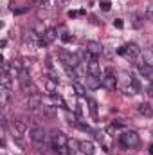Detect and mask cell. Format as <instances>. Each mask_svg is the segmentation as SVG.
<instances>
[{"instance_id":"obj_2","label":"cell","mask_w":153,"mask_h":155,"mask_svg":"<svg viewBox=\"0 0 153 155\" xmlns=\"http://www.w3.org/2000/svg\"><path fill=\"white\" fill-rule=\"evenodd\" d=\"M139 143H141V139H139V135L135 132H124L121 135V144L124 148H137Z\"/></svg>"},{"instance_id":"obj_18","label":"cell","mask_w":153,"mask_h":155,"mask_svg":"<svg viewBox=\"0 0 153 155\" xmlns=\"http://www.w3.org/2000/svg\"><path fill=\"white\" fill-rule=\"evenodd\" d=\"M2 87L4 88H9L11 90V85H13V76L11 74H7V72H2Z\"/></svg>"},{"instance_id":"obj_1","label":"cell","mask_w":153,"mask_h":155,"mask_svg":"<svg viewBox=\"0 0 153 155\" xmlns=\"http://www.w3.org/2000/svg\"><path fill=\"white\" fill-rule=\"evenodd\" d=\"M117 52H119V54H122L126 60H135V58L141 54V49H139V45H137V43H128V45H124V47L117 49Z\"/></svg>"},{"instance_id":"obj_7","label":"cell","mask_w":153,"mask_h":155,"mask_svg":"<svg viewBox=\"0 0 153 155\" xmlns=\"http://www.w3.org/2000/svg\"><path fill=\"white\" fill-rule=\"evenodd\" d=\"M41 105H43V103H41V96H40V94H31V96L25 97V107H27L29 110H36Z\"/></svg>"},{"instance_id":"obj_10","label":"cell","mask_w":153,"mask_h":155,"mask_svg":"<svg viewBox=\"0 0 153 155\" xmlns=\"http://www.w3.org/2000/svg\"><path fill=\"white\" fill-rule=\"evenodd\" d=\"M85 83H86V87L92 88V90H96V88H99V87L103 85V83H101V78L92 76V74H88V76L85 78Z\"/></svg>"},{"instance_id":"obj_8","label":"cell","mask_w":153,"mask_h":155,"mask_svg":"<svg viewBox=\"0 0 153 155\" xmlns=\"http://www.w3.org/2000/svg\"><path fill=\"white\" fill-rule=\"evenodd\" d=\"M56 38H58V31H56V29H47V31H45V35H43V36H40L38 43H40V45H49V43H52Z\"/></svg>"},{"instance_id":"obj_17","label":"cell","mask_w":153,"mask_h":155,"mask_svg":"<svg viewBox=\"0 0 153 155\" xmlns=\"http://www.w3.org/2000/svg\"><path fill=\"white\" fill-rule=\"evenodd\" d=\"M79 152V143L77 141H69V144H67V155H76Z\"/></svg>"},{"instance_id":"obj_11","label":"cell","mask_w":153,"mask_h":155,"mask_svg":"<svg viewBox=\"0 0 153 155\" xmlns=\"http://www.w3.org/2000/svg\"><path fill=\"white\" fill-rule=\"evenodd\" d=\"M79 152L83 155H94V143L92 141H81L79 143Z\"/></svg>"},{"instance_id":"obj_9","label":"cell","mask_w":153,"mask_h":155,"mask_svg":"<svg viewBox=\"0 0 153 155\" xmlns=\"http://www.w3.org/2000/svg\"><path fill=\"white\" fill-rule=\"evenodd\" d=\"M86 71H88V74H92V76L101 78V65H99V61H97L96 58L86 63Z\"/></svg>"},{"instance_id":"obj_19","label":"cell","mask_w":153,"mask_h":155,"mask_svg":"<svg viewBox=\"0 0 153 155\" xmlns=\"http://www.w3.org/2000/svg\"><path fill=\"white\" fill-rule=\"evenodd\" d=\"M142 63L153 67V51H144L142 52Z\"/></svg>"},{"instance_id":"obj_22","label":"cell","mask_w":153,"mask_h":155,"mask_svg":"<svg viewBox=\"0 0 153 155\" xmlns=\"http://www.w3.org/2000/svg\"><path fill=\"white\" fill-rule=\"evenodd\" d=\"M50 97H52V101H54V105H58V107H65V99L60 96V94H50Z\"/></svg>"},{"instance_id":"obj_20","label":"cell","mask_w":153,"mask_h":155,"mask_svg":"<svg viewBox=\"0 0 153 155\" xmlns=\"http://www.w3.org/2000/svg\"><path fill=\"white\" fill-rule=\"evenodd\" d=\"M45 88H47L49 94H54V92H56V81H54L52 78H49V79L45 81Z\"/></svg>"},{"instance_id":"obj_25","label":"cell","mask_w":153,"mask_h":155,"mask_svg":"<svg viewBox=\"0 0 153 155\" xmlns=\"http://www.w3.org/2000/svg\"><path fill=\"white\" fill-rule=\"evenodd\" d=\"M88 105H90V112L96 116V112H97V103H96L94 99H88Z\"/></svg>"},{"instance_id":"obj_14","label":"cell","mask_w":153,"mask_h":155,"mask_svg":"<svg viewBox=\"0 0 153 155\" xmlns=\"http://www.w3.org/2000/svg\"><path fill=\"white\" fill-rule=\"evenodd\" d=\"M139 114L144 117H151L153 116V108L150 103H142V105H139Z\"/></svg>"},{"instance_id":"obj_4","label":"cell","mask_w":153,"mask_h":155,"mask_svg":"<svg viewBox=\"0 0 153 155\" xmlns=\"http://www.w3.org/2000/svg\"><path fill=\"white\" fill-rule=\"evenodd\" d=\"M29 135H31V141H33V144H34L36 148H41V146H43V143H45V132H43V128L34 126V128L29 132Z\"/></svg>"},{"instance_id":"obj_29","label":"cell","mask_w":153,"mask_h":155,"mask_svg":"<svg viewBox=\"0 0 153 155\" xmlns=\"http://www.w3.org/2000/svg\"><path fill=\"white\" fill-rule=\"evenodd\" d=\"M148 94L153 96V81H150V87H148Z\"/></svg>"},{"instance_id":"obj_23","label":"cell","mask_w":153,"mask_h":155,"mask_svg":"<svg viewBox=\"0 0 153 155\" xmlns=\"http://www.w3.org/2000/svg\"><path fill=\"white\" fill-rule=\"evenodd\" d=\"M72 87H74V90H76L77 96H85V87H83V85H79L77 81H74V83H72Z\"/></svg>"},{"instance_id":"obj_21","label":"cell","mask_w":153,"mask_h":155,"mask_svg":"<svg viewBox=\"0 0 153 155\" xmlns=\"http://www.w3.org/2000/svg\"><path fill=\"white\" fill-rule=\"evenodd\" d=\"M9 92H11L9 88H4V87H2V90H0V96H2V101H0V103H2V107H5V105H7V99H9Z\"/></svg>"},{"instance_id":"obj_12","label":"cell","mask_w":153,"mask_h":155,"mask_svg":"<svg viewBox=\"0 0 153 155\" xmlns=\"http://www.w3.org/2000/svg\"><path fill=\"white\" fill-rule=\"evenodd\" d=\"M139 72H141L142 76L146 78V79L153 81V67H151V65H146V63H139Z\"/></svg>"},{"instance_id":"obj_31","label":"cell","mask_w":153,"mask_h":155,"mask_svg":"<svg viewBox=\"0 0 153 155\" xmlns=\"http://www.w3.org/2000/svg\"><path fill=\"white\" fill-rule=\"evenodd\" d=\"M56 4H58V5H65V4H67V0H56Z\"/></svg>"},{"instance_id":"obj_16","label":"cell","mask_w":153,"mask_h":155,"mask_svg":"<svg viewBox=\"0 0 153 155\" xmlns=\"http://www.w3.org/2000/svg\"><path fill=\"white\" fill-rule=\"evenodd\" d=\"M40 110H41V114H43L45 117H54L56 116V110H54L52 105H41Z\"/></svg>"},{"instance_id":"obj_30","label":"cell","mask_w":153,"mask_h":155,"mask_svg":"<svg viewBox=\"0 0 153 155\" xmlns=\"http://www.w3.org/2000/svg\"><path fill=\"white\" fill-rule=\"evenodd\" d=\"M77 15H79L77 11H69V16H70V18H74V16H77Z\"/></svg>"},{"instance_id":"obj_6","label":"cell","mask_w":153,"mask_h":155,"mask_svg":"<svg viewBox=\"0 0 153 155\" xmlns=\"http://www.w3.org/2000/svg\"><path fill=\"white\" fill-rule=\"evenodd\" d=\"M36 36H38V35H36L34 31H25V33H24V36H22L24 45H25V47H29L31 51H34V49H36V45H38Z\"/></svg>"},{"instance_id":"obj_28","label":"cell","mask_w":153,"mask_h":155,"mask_svg":"<svg viewBox=\"0 0 153 155\" xmlns=\"http://www.w3.org/2000/svg\"><path fill=\"white\" fill-rule=\"evenodd\" d=\"M29 4H31V5H41L43 2H41V0H29Z\"/></svg>"},{"instance_id":"obj_27","label":"cell","mask_w":153,"mask_h":155,"mask_svg":"<svg viewBox=\"0 0 153 155\" xmlns=\"http://www.w3.org/2000/svg\"><path fill=\"white\" fill-rule=\"evenodd\" d=\"M114 25L117 27V29H122V25H124V24H122V20H121V18H117V20H114Z\"/></svg>"},{"instance_id":"obj_32","label":"cell","mask_w":153,"mask_h":155,"mask_svg":"<svg viewBox=\"0 0 153 155\" xmlns=\"http://www.w3.org/2000/svg\"><path fill=\"white\" fill-rule=\"evenodd\" d=\"M150 153H151V155H153V146H150Z\"/></svg>"},{"instance_id":"obj_15","label":"cell","mask_w":153,"mask_h":155,"mask_svg":"<svg viewBox=\"0 0 153 155\" xmlns=\"http://www.w3.org/2000/svg\"><path fill=\"white\" fill-rule=\"evenodd\" d=\"M13 124H15V130H16L20 135L27 132V123H25L24 119H15V123H13Z\"/></svg>"},{"instance_id":"obj_24","label":"cell","mask_w":153,"mask_h":155,"mask_svg":"<svg viewBox=\"0 0 153 155\" xmlns=\"http://www.w3.org/2000/svg\"><path fill=\"white\" fill-rule=\"evenodd\" d=\"M101 9L103 11H110V7H112V4H110V0H101Z\"/></svg>"},{"instance_id":"obj_13","label":"cell","mask_w":153,"mask_h":155,"mask_svg":"<svg viewBox=\"0 0 153 155\" xmlns=\"http://www.w3.org/2000/svg\"><path fill=\"white\" fill-rule=\"evenodd\" d=\"M86 49H88L94 56H97V54H101V52H103V45H101V43H97V41H86Z\"/></svg>"},{"instance_id":"obj_5","label":"cell","mask_w":153,"mask_h":155,"mask_svg":"<svg viewBox=\"0 0 153 155\" xmlns=\"http://www.w3.org/2000/svg\"><path fill=\"white\" fill-rule=\"evenodd\" d=\"M101 83H103V87H105L106 90H115V87H117V78L114 76V71H112V69H106V74H105V78H101Z\"/></svg>"},{"instance_id":"obj_33","label":"cell","mask_w":153,"mask_h":155,"mask_svg":"<svg viewBox=\"0 0 153 155\" xmlns=\"http://www.w3.org/2000/svg\"><path fill=\"white\" fill-rule=\"evenodd\" d=\"M41 2H43V4H47V0H41Z\"/></svg>"},{"instance_id":"obj_3","label":"cell","mask_w":153,"mask_h":155,"mask_svg":"<svg viewBox=\"0 0 153 155\" xmlns=\"http://www.w3.org/2000/svg\"><path fill=\"white\" fill-rule=\"evenodd\" d=\"M50 143H52V148L58 152V150H61V148H67L69 139H67V135H65V134H61V132H54V134H52Z\"/></svg>"},{"instance_id":"obj_26","label":"cell","mask_w":153,"mask_h":155,"mask_svg":"<svg viewBox=\"0 0 153 155\" xmlns=\"http://www.w3.org/2000/svg\"><path fill=\"white\" fill-rule=\"evenodd\" d=\"M146 16H148V18L153 22V5H150V7L146 9Z\"/></svg>"}]
</instances>
